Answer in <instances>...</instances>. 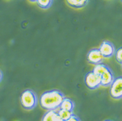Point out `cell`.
Returning <instances> with one entry per match:
<instances>
[{
  "label": "cell",
  "mask_w": 122,
  "mask_h": 121,
  "mask_svg": "<svg viewBox=\"0 0 122 121\" xmlns=\"http://www.w3.org/2000/svg\"><path fill=\"white\" fill-rule=\"evenodd\" d=\"M57 113H58V115L60 116V118L62 120V121H64L67 120V119H68L73 114V111L62 110V109H59L57 111Z\"/></svg>",
  "instance_id": "cell-12"
},
{
  "label": "cell",
  "mask_w": 122,
  "mask_h": 121,
  "mask_svg": "<svg viewBox=\"0 0 122 121\" xmlns=\"http://www.w3.org/2000/svg\"><path fill=\"white\" fill-rule=\"evenodd\" d=\"M85 85L90 90L96 89L101 86V77L92 71L87 73L85 77Z\"/></svg>",
  "instance_id": "cell-4"
},
{
  "label": "cell",
  "mask_w": 122,
  "mask_h": 121,
  "mask_svg": "<svg viewBox=\"0 0 122 121\" xmlns=\"http://www.w3.org/2000/svg\"><path fill=\"white\" fill-rule=\"evenodd\" d=\"M20 100L22 107L28 111L35 109L38 104L37 95L31 89L24 90L20 95Z\"/></svg>",
  "instance_id": "cell-2"
},
{
  "label": "cell",
  "mask_w": 122,
  "mask_h": 121,
  "mask_svg": "<svg viewBox=\"0 0 122 121\" xmlns=\"http://www.w3.org/2000/svg\"><path fill=\"white\" fill-rule=\"evenodd\" d=\"M41 121H62V120L59 116L56 110H49L45 113Z\"/></svg>",
  "instance_id": "cell-8"
},
{
  "label": "cell",
  "mask_w": 122,
  "mask_h": 121,
  "mask_svg": "<svg viewBox=\"0 0 122 121\" xmlns=\"http://www.w3.org/2000/svg\"><path fill=\"white\" fill-rule=\"evenodd\" d=\"M112 121V120H110V119H107V120H105V121Z\"/></svg>",
  "instance_id": "cell-18"
},
{
  "label": "cell",
  "mask_w": 122,
  "mask_h": 121,
  "mask_svg": "<svg viewBox=\"0 0 122 121\" xmlns=\"http://www.w3.org/2000/svg\"><path fill=\"white\" fill-rule=\"evenodd\" d=\"M86 58L88 63L92 65H96L98 63H102L104 58L99 49H92L88 53Z\"/></svg>",
  "instance_id": "cell-6"
},
{
  "label": "cell",
  "mask_w": 122,
  "mask_h": 121,
  "mask_svg": "<svg viewBox=\"0 0 122 121\" xmlns=\"http://www.w3.org/2000/svg\"><path fill=\"white\" fill-rule=\"evenodd\" d=\"M100 77H101V86L105 87L110 86V84H112V82L114 79V73L109 67L100 75Z\"/></svg>",
  "instance_id": "cell-7"
},
{
  "label": "cell",
  "mask_w": 122,
  "mask_h": 121,
  "mask_svg": "<svg viewBox=\"0 0 122 121\" xmlns=\"http://www.w3.org/2000/svg\"><path fill=\"white\" fill-rule=\"evenodd\" d=\"M99 50L103 58H109L114 56L116 51L114 44L109 41H104L102 42Z\"/></svg>",
  "instance_id": "cell-5"
},
{
  "label": "cell",
  "mask_w": 122,
  "mask_h": 121,
  "mask_svg": "<svg viewBox=\"0 0 122 121\" xmlns=\"http://www.w3.org/2000/svg\"><path fill=\"white\" fill-rule=\"evenodd\" d=\"M108 68V66H107L105 64H104L103 63H98V64H96V65H94V68H93L92 71L94 72V73H96V75L100 76Z\"/></svg>",
  "instance_id": "cell-11"
},
{
  "label": "cell",
  "mask_w": 122,
  "mask_h": 121,
  "mask_svg": "<svg viewBox=\"0 0 122 121\" xmlns=\"http://www.w3.org/2000/svg\"><path fill=\"white\" fill-rule=\"evenodd\" d=\"M110 97L115 100H120L122 97V78L118 77L114 79L110 86Z\"/></svg>",
  "instance_id": "cell-3"
},
{
  "label": "cell",
  "mask_w": 122,
  "mask_h": 121,
  "mask_svg": "<svg viewBox=\"0 0 122 121\" xmlns=\"http://www.w3.org/2000/svg\"><path fill=\"white\" fill-rule=\"evenodd\" d=\"M90 0H66V3L70 7L73 9H79L86 6Z\"/></svg>",
  "instance_id": "cell-9"
},
{
  "label": "cell",
  "mask_w": 122,
  "mask_h": 121,
  "mask_svg": "<svg viewBox=\"0 0 122 121\" xmlns=\"http://www.w3.org/2000/svg\"><path fill=\"white\" fill-rule=\"evenodd\" d=\"M3 78V73H2V71L0 70V82L1 81V80Z\"/></svg>",
  "instance_id": "cell-16"
},
{
  "label": "cell",
  "mask_w": 122,
  "mask_h": 121,
  "mask_svg": "<svg viewBox=\"0 0 122 121\" xmlns=\"http://www.w3.org/2000/svg\"><path fill=\"white\" fill-rule=\"evenodd\" d=\"M53 0H37L36 3L38 7L42 9H47L53 4Z\"/></svg>",
  "instance_id": "cell-13"
},
{
  "label": "cell",
  "mask_w": 122,
  "mask_h": 121,
  "mask_svg": "<svg viewBox=\"0 0 122 121\" xmlns=\"http://www.w3.org/2000/svg\"><path fill=\"white\" fill-rule=\"evenodd\" d=\"M81 121V119L78 117L77 115H75L73 114L68 119L66 120V121Z\"/></svg>",
  "instance_id": "cell-15"
},
{
  "label": "cell",
  "mask_w": 122,
  "mask_h": 121,
  "mask_svg": "<svg viewBox=\"0 0 122 121\" xmlns=\"http://www.w3.org/2000/svg\"><path fill=\"white\" fill-rule=\"evenodd\" d=\"M115 56V58L117 63L120 64L122 63V48L120 47L119 49L116 50L115 53L114 54Z\"/></svg>",
  "instance_id": "cell-14"
},
{
  "label": "cell",
  "mask_w": 122,
  "mask_h": 121,
  "mask_svg": "<svg viewBox=\"0 0 122 121\" xmlns=\"http://www.w3.org/2000/svg\"><path fill=\"white\" fill-rule=\"evenodd\" d=\"M74 107H75V103L73 100L68 97H64L61 102L59 108L62 110L73 111Z\"/></svg>",
  "instance_id": "cell-10"
},
{
  "label": "cell",
  "mask_w": 122,
  "mask_h": 121,
  "mask_svg": "<svg viewBox=\"0 0 122 121\" xmlns=\"http://www.w3.org/2000/svg\"><path fill=\"white\" fill-rule=\"evenodd\" d=\"M64 97L63 93L57 89L45 91L40 97V107L46 111L56 110L59 108Z\"/></svg>",
  "instance_id": "cell-1"
},
{
  "label": "cell",
  "mask_w": 122,
  "mask_h": 121,
  "mask_svg": "<svg viewBox=\"0 0 122 121\" xmlns=\"http://www.w3.org/2000/svg\"><path fill=\"white\" fill-rule=\"evenodd\" d=\"M29 1L32 3H35V2H36V1H37V0H29Z\"/></svg>",
  "instance_id": "cell-17"
}]
</instances>
